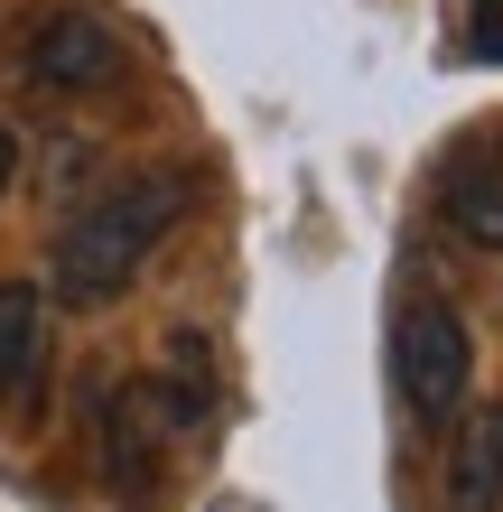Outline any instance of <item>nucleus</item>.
Instances as JSON below:
<instances>
[{"instance_id": "1", "label": "nucleus", "mask_w": 503, "mask_h": 512, "mask_svg": "<svg viewBox=\"0 0 503 512\" xmlns=\"http://www.w3.org/2000/svg\"><path fill=\"white\" fill-rule=\"evenodd\" d=\"M196 205V177L187 168H150V177H122V187H103L84 215L56 233V261H47V289L66 298V308H103V298H122L140 280V261H150L177 215Z\"/></svg>"}, {"instance_id": "2", "label": "nucleus", "mask_w": 503, "mask_h": 512, "mask_svg": "<svg viewBox=\"0 0 503 512\" xmlns=\"http://www.w3.org/2000/svg\"><path fill=\"white\" fill-rule=\"evenodd\" d=\"M392 382L420 429H448L466 410V382H476V336H466V317L448 308L438 289H420L392 326Z\"/></svg>"}, {"instance_id": "3", "label": "nucleus", "mask_w": 503, "mask_h": 512, "mask_svg": "<svg viewBox=\"0 0 503 512\" xmlns=\"http://www.w3.org/2000/svg\"><path fill=\"white\" fill-rule=\"evenodd\" d=\"M28 84H47V94H103V84H122L131 47L122 28L94 19V10H47L38 28H28Z\"/></svg>"}, {"instance_id": "4", "label": "nucleus", "mask_w": 503, "mask_h": 512, "mask_svg": "<svg viewBox=\"0 0 503 512\" xmlns=\"http://www.w3.org/2000/svg\"><path fill=\"white\" fill-rule=\"evenodd\" d=\"M159 401H150V382H122L103 401V475H112V494H150L159 485Z\"/></svg>"}, {"instance_id": "5", "label": "nucleus", "mask_w": 503, "mask_h": 512, "mask_svg": "<svg viewBox=\"0 0 503 512\" xmlns=\"http://www.w3.org/2000/svg\"><path fill=\"white\" fill-rule=\"evenodd\" d=\"M448 512H503V401L457 410V438H448Z\"/></svg>"}, {"instance_id": "6", "label": "nucleus", "mask_w": 503, "mask_h": 512, "mask_svg": "<svg viewBox=\"0 0 503 512\" xmlns=\"http://www.w3.org/2000/svg\"><path fill=\"white\" fill-rule=\"evenodd\" d=\"M38 354H47V298L28 289V280H0V410L28 401Z\"/></svg>"}, {"instance_id": "7", "label": "nucleus", "mask_w": 503, "mask_h": 512, "mask_svg": "<svg viewBox=\"0 0 503 512\" xmlns=\"http://www.w3.org/2000/svg\"><path fill=\"white\" fill-rule=\"evenodd\" d=\"M438 205H448V224H457L476 252H503V159H457Z\"/></svg>"}, {"instance_id": "8", "label": "nucleus", "mask_w": 503, "mask_h": 512, "mask_svg": "<svg viewBox=\"0 0 503 512\" xmlns=\"http://www.w3.org/2000/svg\"><path fill=\"white\" fill-rule=\"evenodd\" d=\"M150 401H159V419H168V429H205V410H215V373H205V336H187V326L168 336V373L150 382Z\"/></svg>"}, {"instance_id": "9", "label": "nucleus", "mask_w": 503, "mask_h": 512, "mask_svg": "<svg viewBox=\"0 0 503 512\" xmlns=\"http://www.w3.org/2000/svg\"><path fill=\"white\" fill-rule=\"evenodd\" d=\"M466 47H476V56H503V0H466Z\"/></svg>"}, {"instance_id": "10", "label": "nucleus", "mask_w": 503, "mask_h": 512, "mask_svg": "<svg viewBox=\"0 0 503 512\" xmlns=\"http://www.w3.org/2000/svg\"><path fill=\"white\" fill-rule=\"evenodd\" d=\"M10 168H19V140H10V122H0V187H10Z\"/></svg>"}]
</instances>
